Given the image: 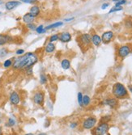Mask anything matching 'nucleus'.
Masks as SVG:
<instances>
[{
	"instance_id": "1",
	"label": "nucleus",
	"mask_w": 132,
	"mask_h": 135,
	"mask_svg": "<svg viewBox=\"0 0 132 135\" xmlns=\"http://www.w3.org/2000/svg\"><path fill=\"white\" fill-rule=\"evenodd\" d=\"M37 55L34 53L29 52L16 58L13 62L12 67L15 70H27L37 63Z\"/></svg>"
},
{
	"instance_id": "2",
	"label": "nucleus",
	"mask_w": 132,
	"mask_h": 135,
	"mask_svg": "<svg viewBox=\"0 0 132 135\" xmlns=\"http://www.w3.org/2000/svg\"><path fill=\"white\" fill-rule=\"evenodd\" d=\"M113 95L118 99H122L127 96L128 92L123 84L117 83L113 87Z\"/></svg>"
},
{
	"instance_id": "3",
	"label": "nucleus",
	"mask_w": 132,
	"mask_h": 135,
	"mask_svg": "<svg viewBox=\"0 0 132 135\" xmlns=\"http://www.w3.org/2000/svg\"><path fill=\"white\" fill-rule=\"evenodd\" d=\"M92 43V37L89 34H83L79 37V44L82 48H87Z\"/></svg>"
},
{
	"instance_id": "4",
	"label": "nucleus",
	"mask_w": 132,
	"mask_h": 135,
	"mask_svg": "<svg viewBox=\"0 0 132 135\" xmlns=\"http://www.w3.org/2000/svg\"><path fill=\"white\" fill-rule=\"evenodd\" d=\"M108 130L109 125L105 122H102L95 129L94 133H95V135H105L108 132Z\"/></svg>"
},
{
	"instance_id": "5",
	"label": "nucleus",
	"mask_w": 132,
	"mask_h": 135,
	"mask_svg": "<svg viewBox=\"0 0 132 135\" xmlns=\"http://www.w3.org/2000/svg\"><path fill=\"white\" fill-rule=\"evenodd\" d=\"M131 52V47L130 45H122L118 50V55L119 58H124Z\"/></svg>"
},
{
	"instance_id": "6",
	"label": "nucleus",
	"mask_w": 132,
	"mask_h": 135,
	"mask_svg": "<svg viewBox=\"0 0 132 135\" xmlns=\"http://www.w3.org/2000/svg\"><path fill=\"white\" fill-rule=\"evenodd\" d=\"M96 123H97V120L94 117H88L87 118L85 121L83 123V127L84 129H87V130H90V129H92L94 126H95Z\"/></svg>"
},
{
	"instance_id": "7",
	"label": "nucleus",
	"mask_w": 132,
	"mask_h": 135,
	"mask_svg": "<svg viewBox=\"0 0 132 135\" xmlns=\"http://www.w3.org/2000/svg\"><path fill=\"white\" fill-rule=\"evenodd\" d=\"M114 38V33L112 31L105 32L101 36V41L104 44H109Z\"/></svg>"
},
{
	"instance_id": "8",
	"label": "nucleus",
	"mask_w": 132,
	"mask_h": 135,
	"mask_svg": "<svg viewBox=\"0 0 132 135\" xmlns=\"http://www.w3.org/2000/svg\"><path fill=\"white\" fill-rule=\"evenodd\" d=\"M59 40L63 43H67L71 40V35L68 32H64L59 34Z\"/></svg>"
},
{
	"instance_id": "9",
	"label": "nucleus",
	"mask_w": 132,
	"mask_h": 135,
	"mask_svg": "<svg viewBox=\"0 0 132 135\" xmlns=\"http://www.w3.org/2000/svg\"><path fill=\"white\" fill-rule=\"evenodd\" d=\"M20 4V1H8L5 4V7L7 11H12Z\"/></svg>"
},
{
	"instance_id": "10",
	"label": "nucleus",
	"mask_w": 132,
	"mask_h": 135,
	"mask_svg": "<svg viewBox=\"0 0 132 135\" xmlns=\"http://www.w3.org/2000/svg\"><path fill=\"white\" fill-rule=\"evenodd\" d=\"M12 38L11 36L6 35V34H0V45H4L6 44L11 42Z\"/></svg>"
},
{
	"instance_id": "11",
	"label": "nucleus",
	"mask_w": 132,
	"mask_h": 135,
	"mask_svg": "<svg viewBox=\"0 0 132 135\" xmlns=\"http://www.w3.org/2000/svg\"><path fill=\"white\" fill-rule=\"evenodd\" d=\"M33 100L37 104H41L44 101V94L41 92L35 93L34 96H33Z\"/></svg>"
},
{
	"instance_id": "12",
	"label": "nucleus",
	"mask_w": 132,
	"mask_h": 135,
	"mask_svg": "<svg viewBox=\"0 0 132 135\" xmlns=\"http://www.w3.org/2000/svg\"><path fill=\"white\" fill-rule=\"evenodd\" d=\"M10 101L12 104H15V105H16V104H18L19 103H20V96H19V94L17 92H14L11 94Z\"/></svg>"
},
{
	"instance_id": "13",
	"label": "nucleus",
	"mask_w": 132,
	"mask_h": 135,
	"mask_svg": "<svg viewBox=\"0 0 132 135\" xmlns=\"http://www.w3.org/2000/svg\"><path fill=\"white\" fill-rule=\"evenodd\" d=\"M101 37L97 34H94L92 36V43L95 46H99L101 44Z\"/></svg>"
},
{
	"instance_id": "14",
	"label": "nucleus",
	"mask_w": 132,
	"mask_h": 135,
	"mask_svg": "<svg viewBox=\"0 0 132 135\" xmlns=\"http://www.w3.org/2000/svg\"><path fill=\"white\" fill-rule=\"evenodd\" d=\"M29 13L33 17H35V18H36V17L38 16L39 14H40V8H39V7H38V6H37V5L33 6V7L30 8Z\"/></svg>"
},
{
	"instance_id": "15",
	"label": "nucleus",
	"mask_w": 132,
	"mask_h": 135,
	"mask_svg": "<svg viewBox=\"0 0 132 135\" xmlns=\"http://www.w3.org/2000/svg\"><path fill=\"white\" fill-rule=\"evenodd\" d=\"M22 19H23V21L25 23V24H30V23H33V21H34L35 17H33L29 12V13H26V14L23 16V18Z\"/></svg>"
},
{
	"instance_id": "16",
	"label": "nucleus",
	"mask_w": 132,
	"mask_h": 135,
	"mask_svg": "<svg viewBox=\"0 0 132 135\" xmlns=\"http://www.w3.org/2000/svg\"><path fill=\"white\" fill-rule=\"evenodd\" d=\"M54 50H55V45H54V44L52 42L47 43V45L45 47V51H46L47 54H51Z\"/></svg>"
},
{
	"instance_id": "17",
	"label": "nucleus",
	"mask_w": 132,
	"mask_h": 135,
	"mask_svg": "<svg viewBox=\"0 0 132 135\" xmlns=\"http://www.w3.org/2000/svg\"><path fill=\"white\" fill-rule=\"evenodd\" d=\"M105 104H107V105L110 106V107L112 108H114L117 106V104H118V101H117L116 99H108V100H106L105 101Z\"/></svg>"
},
{
	"instance_id": "18",
	"label": "nucleus",
	"mask_w": 132,
	"mask_h": 135,
	"mask_svg": "<svg viewBox=\"0 0 132 135\" xmlns=\"http://www.w3.org/2000/svg\"><path fill=\"white\" fill-rule=\"evenodd\" d=\"M61 66L64 70H68L71 66V62L68 59H63L61 62Z\"/></svg>"
},
{
	"instance_id": "19",
	"label": "nucleus",
	"mask_w": 132,
	"mask_h": 135,
	"mask_svg": "<svg viewBox=\"0 0 132 135\" xmlns=\"http://www.w3.org/2000/svg\"><path fill=\"white\" fill-rule=\"evenodd\" d=\"M63 25V22H57V23H54V24H50V25H48L47 27L45 28L46 30H48V29H51V28H58V27H60V26Z\"/></svg>"
},
{
	"instance_id": "20",
	"label": "nucleus",
	"mask_w": 132,
	"mask_h": 135,
	"mask_svg": "<svg viewBox=\"0 0 132 135\" xmlns=\"http://www.w3.org/2000/svg\"><path fill=\"white\" fill-rule=\"evenodd\" d=\"M46 30L44 28L43 25H39L38 27H37V28H36V32H37L38 34L44 33H46Z\"/></svg>"
},
{
	"instance_id": "21",
	"label": "nucleus",
	"mask_w": 132,
	"mask_h": 135,
	"mask_svg": "<svg viewBox=\"0 0 132 135\" xmlns=\"http://www.w3.org/2000/svg\"><path fill=\"white\" fill-rule=\"evenodd\" d=\"M90 103V98L88 96H83V105L87 106L88 105V104Z\"/></svg>"
},
{
	"instance_id": "22",
	"label": "nucleus",
	"mask_w": 132,
	"mask_h": 135,
	"mask_svg": "<svg viewBox=\"0 0 132 135\" xmlns=\"http://www.w3.org/2000/svg\"><path fill=\"white\" fill-rule=\"evenodd\" d=\"M13 64V62L12 59H7L4 62V63H3V66H4L5 68H9L10 66H12Z\"/></svg>"
},
{
	"instance_id": "23",
	"label": "nucleus",
	"mask_w": 132,
	"mask_h": 135,
	"mask_svg": "<svg viewBox=\"0 0 132 135\" xmlns=\"http://www.w3.org/2000/svg\"><path fill=\"white\" fill-rule=\"evenodd\" d=\"M59 40V35L58 34H54V35H52L50 36V42H54V41H56Z\"/></svg>"
},
{
	"instance_id": "24",
	"label": "nucleus",
	"mask_w": 132,
	"mask_h": 135,
	"mask_svg": "<svg viewBox=\"0 0 132 135\" xmlns=\"http://www.w3.org/2000/svg\"><path fill=\"white\" fill-rule=\"evenodd\" d=\"M47 82V78L45 74H41L40 75V83L41 84H45Z\"/></svg>"
},
{
	"instance_id": "25",
	"label": "nucleus",
	"mask_w": 132,
	"mask_h": 135,
	"mask_svg": "<svg viewBox=\"0 0 132 135\" xmlns=\"http://www.w3.org/2000/svg\"><path fill=\"white\" fill-rule=\"evenodd\" d=\"M8 53V50L7 49L3 48L0 49V58H3V57H5Z\"/></svg>"
},
{
	"instance_id": "26",
	"label": "nucleus",
	"mask_w": 132,
	"mask_h": 135,
	"mask_svg": "<svg viewBox=\"0 0 132 135\" xmlns=\"http://www.w3.org/2000/svg\"><path fill=\"white\" fill-rule=\"evenodd\" d=\"M122 7H114L110 11H109V13H113V12H115V11H122Z\"/></svg>"
},
{
	"instance_id": "27",
	"label": "nucleus",
	"mask_w": 132,
	"mask_h": 135,
	"mask_svg": "<svg viewBox=\"0 0 132 135\" xmlns=\"http://www.w3.org/2000/svg\"><path fill=\"white\" fill-rule=\"evenodd\" d=\"M78 102L80 106H83V95L81 92L78 93Z\"/></svg>"
},
{
	"instance_id": "28",
	"label": "nucleus",
	"mask_w": 132,
	"mask_h": 135,
	"mask_svg": "<svg viewBox=\"0 0 132 135\" xmlns=\"http://www.w3.org/2000/svg\"><path fill=\"white\" fill-rule=\"evenodd\" d=\"M27 28H29V29H30V30H35V31H36L37 26H36V24H33V23H30V24H27Z\"/></svg>"
},
{
	"instance_id": "29",
	"label": "nucleus",
	"mask_w": 132,
	"mask_h": 135,
	"mask_svg": "<svg viewBox=\"0 0 132 135\" xmlns=\"http://www.w3.org/2000/svg\"><path fill=\"white\" fill-rule=\"evenodd\" d=\"M126 3V0H120V1L117 2L115 6H116V7H122V6L125 4Z\"/></svg>"
},
{
	"instance_id": "30",
	"label": "nucleus",
	"mask_w": 132,
	"mask_h": 135,
	"mask_svg": "<svg viewBox=\"0 0 132 135\" xmlns=\"http://www.w3.org/2000/svg\"><path fill=\"white\" fill-rule=\"evenodd\" d=\"M20 2H23L24 3H29V4H33L37 3V0H20Z\"/></svg>"
},
{
	"instance_id": "31",
	"label": "nucleus",
	"mask_w": 132,
	"mask_h": 135,
	"mask_svg": "<svg viewBox=\"0 0 132 135\" xmlns=\"http://www.w3.org/2000/svg\"><path fill=\"white\" fill-rule=\"evenodd\" d=\"M16 54L17 55H22V54H24V50L22 49H18V50H16Z\"/></svg>"
},
{
	"instance_id": "32",
	"label": "nucleus",
	"mask_w": 132,
	"mask_h": 135,
	"mask_svg": "<svg viewBox=\"0 0 132 135\" xmlns=\"http://www.w3.org/2000/svg\"><path fill=\"white\" fill-rule=\"evenodd\" d=\"M8 123H9V125H10L11 126H13V125H15V121L13 119H9Z\"/></svg>"
},
{
	"instance_id": "33",
	"label": "nucleus",
	"mask_w": 132,
	"mask_h": 135,
	"mask_svg": "<svg viewBox=\"0 0 132 135\" xmlns=\"http://www.w3.org/2000/svg\"><path fill=\"white\" fill-rule=\"evenodd\" d=\"M109 6V3H104V4L101 6V9H103V10H104V9H105L106 7H108Z\"/></svg>"
},
{
	"instance_id": "34",
	"label": "nucleus",
	"mask_w": 132,
	"mask_h": 135,
	"mask_svg": "<svg viewBox=\"0 0 132 135\" xmlns=\"http://www.w3.org/2000/svg\"><path fill=\"white\" fill-rule=\"evenodd\" d=\"M77 124L76 123H72V124H71V128H75V127H76Z\"/></svg>"
},
{
	"instance_id": "35",
	"label": "nucleus",
	"mask_w": 132,
	"mask_h": 135,
	"mask_svg": "<svg viewBox=\"0 0 132 135\" xmlns=\"http://www.w3.org/2000/svg\"><path fill=\"white\" fill-rule=\"evenodd\" d=\"M74 20V18H73V17H72V18L65 19V21H67V22H68V21H71V20Z\"/></svg>"
},
{
	"instance_id": "36",
	"label": "nucleus",
	"mask_w": 132,
	"mask_h": 135,
	"mask_svg": "<svg viewBox=\"0 0 132 135\" xmlns=\"http://www.w3.org/2000/svg\"><path fill=\"white\" fill-rule=\"evenodd\" d=\"M128 88H129L130 92L132 93V85H129V86H128Z\"/></svg>"
},
{
	"instance_id": "37",
	"label": "nucleus",
	"mask_w": 132,
	"mask_h": 135,
	"mask_svg": "<svg viewBox=\"0 0 132 135\" xmlns=\"http://www.w3.org/2000/svg\"><path fill=\"white\" fill-rule=\"evenodd\" d=\"M38 135H46V134H43V133H41V134H39Z\"/></svg>"
},
{
	"instance_id": "38",
	"label": "nucleus",
	"mask_w": 132,
	"mask_h": 135,
	"mask_svg": "<svg viewBox=\"0 0 132 135\" xmlns=\"http://www.w3.org/2000/svg\"><path fill=\"white\" fill-rule=\"evenodd\" d=\"M2 3H3V0H0V5H1Z\"/></svg>"
},
{
	"instance_id": "39",
	"label": "nucleus",
	"mask_w": 132,
	"mask_h": 135,
	"mask_svg": "<svg viewBox=\"0 0 132 135\" xmlns=\"http://www.w3.org/2000/svg\"><path fill=\"white\" fill-rule=\"evenodd\" d=\"M114 2H118V1H120V0H113Z\"/></svg>"
},
{
	"instance_id": "40",
	"label": "nucleus",
	"mask_w": 132,
	"mask_h": 135,
	"mask_svg": "<svg viewBox=\"0 0 132 135\" xmlns=\"http://www.w3.org/2000/svg\"><path fill=\"white\" fill-rule=\"evenodd\" d=\"M25 135H33V134H25Z\"/></svg>"
}]
</instances>
